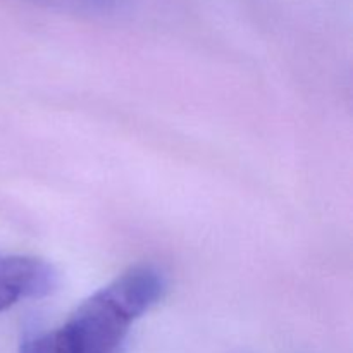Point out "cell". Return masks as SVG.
<instances>
[{
    "label": "cell",
    "instance_id": "obj_1",
    "mask_svg": "<svg viewBox=\"0 0 353 353\" xmlns=\"http://www.w3.org/2000/svg\"><path fill=\"white\" fill-rule=\"evenodd\" d=\"M165 292L162 272L137 265L93 293L55 331L28 334L19 353H123L134 321Z\"/></svg>",
    "mask_w": 353,
    "mask_h": 353
},
{
    "label": "cell",
    "instance_id": "obj_2",
    "mask_svg": "<svg viewBox=\"0 0 353 353\" xmlns=\"http://www.w3.org/2000/svg\"><path fill=\"white\" fill-rule=\"evenodd\" d=\"M59 278L48 262L28 255L0 254V312L52 293Z\"/></svg>",
    "mask_w": 353,
    "mask_h": 353
},
{
    "label": "cell",
    "instance_id": "obj_3",
    "mask_svg": "<svg viewBox=\"0 0 353 353\" xmlns=\"http://www.w3.org/2000/svg\"><path fill=\"white\" fill-rule=\"evenodd\" d=\"M50 3H59L64 7H74V9L88 10H110L116 9L123 3V0H47Z\"/></svg>",
    "mask_w": 353,
    "mask_h": 353
}]
</instances>
